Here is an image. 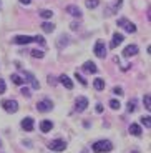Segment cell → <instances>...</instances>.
Returning a JSON list of instances; mask_svg holds the SVG:
<instances>
[{"mask_svg": "<svg viewBox=\"0 0 151 153\" xmlns=\"http://www.w3.org/2000/svg\"><path fill=\"white\" fill-rule=\"evenodd\" d=\"M32 42H33V37H28V35H17V37H13V43H17V45H28Z\"/></svg>", "mask_w": 151, "mask_h": 153, "instance_id": "8", "label": "cell"}, {"mask_svg": "<svg viewBox=\"0 0 151 153\" xmlns=\"http://www.w3.org/2000/svg\"><path fill=\"white\" fill-rule=\"evenodd\" d=\"M40 17H42V19H52L53 17V12L52 10H40Z\"/></svg>", "mask_w": 151, "mask_h": 153, "instance_id": "21", "label": "cell"}, {"mask_svg": "<svg viewBox=\"0 0 151 153\" xmlns=\"http://www.w3.org/2000/svg\"><path fill=\"white\" fill-rule=\"evenodd\" d=\"M81 68H83L87 73H98V67L95 65L93 62H85Z\"/></svg>", "mask_w": 151, "mask_h": 153, "instance_id": "12", "label": "cell"}, {"mask_svg": "<svg viewBox=\"0 0 151 153\" xmlns=\"http://www.w3.org/2000/svg\"><path fill=\"white\" fill-rule=\"evenodd\" d=\"M58 80H60V83L63 85V87H67L68 90H72V88H73V82L70 80V78H68V76L65 75V73H61V75L58 76Z\"/></svg>", "mask_w": 151, "mask_h": 153, "instance_id": "14", "label": "cell"}, {"mask_svg": "<svg viewBox=\"0 0 151 153\" xmlns=\"http://www.w3.org/2000/svg\"><path fill=\"white\" fill-rule=\"evenodd\" d=\"M33 42L40 43V45H47V42H45V38H43L42 35H37V37H33Z\"/></svg>", "mask_w": 151, "mask_h": 153, "instance_id": "27", "label": "cell"}, {"mask_svg": "<svg viewBox=\"0 0 151 153\" xmlns=\"http://www.w3.org/2000/svg\"><path fill=\"white\" fill-rule=\"evenodd\" d=\"M10 78H12V82H13L15 85H23V83H25V80H23V78H22L20 75H17V73H13V75H12Z\"/></svg>", "mask_w": 151, "mask_h": 153, "instance_id": "20", "label": "cell"}, {"mask_svg": "<svg viewBox=\"0 0 151 153\" xmlns=\"http://www.w3.org/2000/svg\"><path fill=\"white\" fill-rule=\"evenodd\" d=\"M83 153H87V152H83Z\"/></svg>", "mask_w": 151, "mask_h": 153, "instance_id": "37", "label": "cell"}, {"mask_svg": "<svg viewBox=\"0 0 151 153\" xmlns=\"http://www.w3.org/2000/svg\"><path fill=\"white\" fill-rule=\"evenodd\" d=\"M20 4L22 5H30V0H20Z\"/></svg>", "mask_w": 151, "mask_h": 153, "instance_id": "34", "label": "cell"}, {"mask_svg": "<svg viewBox=\"0 0 151 153\" xmlns=\"http://www.w3.org/2000/svg\"><path fill=\"white\" fill-rule=\"evenodd\" d=\"M48 83H55V78L52 75H48Z\"/></svg>", "mask_w": 151, "mask_h": 153, "instance_id": "35", "label": "cell"}, {"mask_svg": "<svg viewBox=\"0 0 151 153\" xmlns=\"http://www.w3.org/2000/svg\"><path fill=\"white\" fill-rule=\"evenodd\" d=\"M5 90H7V85H5V82L2 80V78H0V95H2V93H4Z\"/></svg>", "mask_w": 151, "mask_h": 153, "instance_id": "29", "label": "cell"}, {"mask_svg": "<svg viewBox=\"0 0 151 153\" xmlns=\"http://www.w3.org/2000/svg\"><path fill=\"white\" fill-rule=\"evenodd\" d=\"M113 93H115V95H123V90H121L120 87H115L113 88Z\"/></svg>", "mask_w": 151, "mask_h": 153, "instance_id": "32", "label": "cell"}, {"mask_svg": "<svg viewBox=\"0 0 151 153\" xmlns=\"http://www.w3.org/2000/svg\"><path fill=\"white\" fill-rule=\"evenodd\" d=\"M123 40H125V35L120 33V32H116V33L113 35V38H111V43H110V47H111V48H116V47L120 45L121 42H123Z\"/></svg>", "mask_w": 151, "mask_h": 153, "instance_id": "11", "label": "cell"}, {"mask_svg": "<svg viewBox=\"0 0 151 153\" xmlns=\"http://www.w3.org/2000/svg\"><path fill=\"white\" fill-rule=\"evenodd\" d=\"M128 130H130V133L135 135V137H141V133H143V130H141V125H138V123H131Z\"/></svg>", "mask_w": 151, "mask_h": 153, "instance_id": "15", "label": "cell"}, {"mask_svg": "<svg viewBox=\"0 0 151 153\" xmlns=\"http://www.w3.org/2000/svg\"><path fill=\"white\" fill-rule=\"evenodd\" d=\"M0 148H2V140H0Z\"/></svg>", "mask_w": 151, "mask_h": 153, "instance_id": "36", "label": "cell"}, {"mask_svg": "<svg viewBox=\"0 0 151 153\" xmlns=\"http://www.w3.org/2000/svg\"><path fill=\"white\" fill-rule=\"evenodd\" d=\"M52 128H53V123L50 122V120H43V122L40 123V130H42L43 133H48Z\"/></svg>", "mask_w": 151, "mask_h": 153, "instance_id": "17", "label": "cell"}, {"mask_svg": "<svg viewBox=\"0 0 151 153\" xmlns=\"http://www.w3.org/2000/svg\"><path fill=\"white\" fill-rule=\"evenodd\" d=\"M138 52H140V48H138V45H135V43H131V45H128L125 50H123V55L130 58V57H135V55L138 53Z\"/></svg>", "mask_w": 151, "mask_h": 153, "instance_id": "10", "label": "cell"}, {"mask_svg": "<svg viewBox=\"0 0 151 153\" xmlns=\"http://www.w3.org/2000/svg\"><path fill=\"white\" fill-rule=\"evenodd\" d=\"M116 25L120 28H125L128 33H135V32H136V25H135V23H131L128 19H118L116 20Z\"/></svg>", "mask_w": 151, "mask_h": 153, "instance_id": "2", "label": "cell"}, {"mask_svg": "<svg viewBox=\"0 0 151 153\" xmlns=\"http://www.w3.org/2000/svg\"><path fill=\"white\" fill-rule=\"evenodd\" d=\"M48 148L52 150V152H63V150L67 148V142H63V140H60V138L52 140V142L48 143Z\"/></svg>", "mask_w": 151, "mask_h": 153, "instance_id": "6", "label": "cell"}, {"mask_svg": "<svg viewBox=\"0 0 151 153\" xmlns=\"http://www.w3.org/2000/svg\"><path fill=\"white\" fill-rule=\"evenodd\" d=\"M96 111H98V113H101V111H103V105H96Z\"/></svg>", "mask_w": 151, "mask_h": 153, "instance_id": "33", "label": "cell"}, {"mask_svg": "<svg viewBox=\"0 0 151 153\" xmlns=\"http://www.w3.org/2000/svg\"><path fill=\"white\" fill-rule=\"evenodd\" d=\"M42 30L47 32V33H52L55 30V23H50V22H43L42 23Z\"/></svg>", "mask_w": 151, "mask_h": 153, "instance_id": "19", "label": "cell"}, {"mask_svg": "<svg viewBox=\"0 0 151 153\" xmlns=\"http://www.w3.org/2000/svg\"><path fill=\"white\" fill-rule=\"evenodd\" d=\"M143 103H144V107H146V110H150V108H151V103H150V95H144Z\"/></svg>", "mask_w": 151, "mask_h": 153, "instance_id": "28", "label": "cell"}, {"mask_svg": "<svg viewBox=\"0 0 151 153\" xmlns=\"http://www.w3.org/2000/svg\"><path fill=\"white\" fill-rule=\"evenodd\" d=\"M87 107H88V98H87V97H76V100H75L76 111H85V110H87Z\"/></svg>", "mask_w": 151, "mask_h": 153, "instance_id": "7", "label": "cell"}, {"mask_svg": "<svg viewBox=\"0 0 151 153\" xmlns=\"http://www.w3.org/2000/svg\"><path fill=\"white\" fill-rule=\"evenodd\" d=\"M135 107H136L135 102H128V111H130V113H133V111H135Z\"/></svg>", "mask_w": 151, "mask_h": 153, "instance_id": "30", "label": "cell"}, {"mask_svg": "<svg viewBox=\"0 0 151 153\" xmlns=\"http://www.w3.org/2000/svg\"><path fill=\"white\" fill-rule=\"evenodd\" d=\"M75 78H76V80H78V82H80V83H81V85H83V87H87V85H88V82L85 80V78H83V76H81V75H80L78 72L75 73Z\"/></svg>", "mask_w": 151, "mask_h": 153, "instance_id": "26", "label": "cell"}, {"mask_svg": "<svg viewBox=\"0 0 151 153\" xmlns=\"http://www.w3.org/2000/svg\"><path fill=\"white\" fill-rule=\"evenodd\" d=\"M91 150L95 153H108L113 150V143L110 142V140H98V142H95L91 145Z\"/></svg>", "mask_w": 151, "mask_h": 153, "instance_id": "1", "label": "cell"}, {"mask_svg": "<svg viewBox=\"0 0 151 153\" xmlns=\"http://www.w3.org/2000/svg\"><path fill=\"white\" fill-rule=\"evenodd\" d=\"M141 123H143L146 128H150V126H151V118L148 117V115H146V117H141Z\"/></svg>", "mask_w": 151, "mask_h": 153, "instance_id": "25", "label": "cell"}, {"mask_svg": "<svg viewBox=\"0 0 151 153\" xmlns=\"http://www.w3.org/2000/svg\"><path fill=\"white\" fill-rule=\"evenodd\" d=\"M100 5V0H87V7L88 8H96Z\"/></svg>", "mask_w": 151, "mask_h": 153, "instance_id": "23", "label": "cell"}, {"mask_svg": "<svg viewBox=\"0 0 151 153\" xmlns=\"http://www.w3.org/2000/svg\"><path fill=\"white\" fill-rule=\"evenodd\" d=\"M20 125H22V128L25 131H32V130H33V125H35V120L32 118V117H27V118L22 120V123H20Z\"/></svg>", "mask_w": 151, "mask_h": 153, "instance_id": "9", "label": "cell"}, {"mask_svg": "<svg viewBox=\"0 0 151 153\" xmlns=\"http://www.w3.org/2000/svg\"><path fill=\"white\" fill-rule=\"evenodd\" d=\"M37 110L42 111V113H47V111H52L53 110V102L50 98H43L37 103Z\"/></svg>", "mask_w": 151, "mask_h": 153, "instance_id": "3", "label": "cell"}, {"mask_svg": "<svg viewBox=\"0 0 151 153\" xmlns=\"http://www.w3.org/2000/svg\"><path fill=\"white\" fill-rule=\"evenodd\" d=\"M20 92H22V95H25V97H30V90H28L27 87H22V90H20Z\"/></svg>", "mask_w": 151, "mask_h": 153, "instance_id": "31", "label": "cell"}, {"mask_svg": "<svg viewBox=\"0 0 151 153\" xmlns=\"http://www.w3.org/2000/svg\"><path fill=\"white\" fill-rule=\"evenodd\" d=\"M106 47H105V42L103 40H96V43H95V55L98 58H106Z\"/></svg>", "mask_w": 151, "mask_h": 153, "instance_id": "5", "label": "cell"}, {"mask_svg": "<svg viewBox=\"0 0 151 153\" xmlns=\"http://www.w3.org/2000/svg\"><path fill=\"white\" fill-rule=\"evenodd\" d=\"M67 12H68V13H72L73 17H76V19H80V17L83 15V13H81V10H80L78 7H75V5H68Z\"/></svg>", "mask_w": 151, "mask_h": 153, "instance_id": "16", "label": "cell"}, {"mask_svg": "<svg viewBox=\"0 0 151 153\" xmlns=\"http://www.w3.org/2000/svg\"><path fill=\"white\" fill-rule=\"evenodd\" d=\"M25 80H28V82H30L32 88H35V90H38V88H40V83H38V80L35 78L33 75H32L30 72H25Z\"/></svg>", "mask_w": 151, "mask_h": 153, "instance_id": "13", "label": "cell"}, {"mask_svg": "<svg viewBox=\"0 0 151 153\" xmlns=\"http://www.w3.org/2000/svg\"><path fill=\"white\" fill-rule=\"evenodd\" d=\"M93 88H95V90H98V92L105 90V80H101V78H96V80L93 82Z\"/></svg>", "mask_w": 151, "mask_h": 153, "instance_id": "18", "label": "cell"}, {"mask_svg": "<svg viewBox=\"0 0 151 153\" xmlns=\"http://www.w3.org/2000/svg\"><path fill=\"white\" fill-rule=\"evenodd\" d=\"M2 108L7 113H15L19 110V103H17L15 100H2Z\"/></svg>", "mask_w": 151, "mask_h": 153, "instance_id": "4", "label": "cell"}, {"mask_svg": "<svg viewBox=\"0 0 151 153\" xmlns=\"http://www.w3.org/2000/svg\"><path fill=\"white\" fill-rule=\"evenodd\" d=\"M121 103H120V100H110V108H113V110H120Z\"/></svg>", "mask_w": 151, "mask_h": 153, "instance_id": "22", "label": "cell"}, {"mask_svg": "<svg viewBox=\"0 0 151 153\" xmlns=\"http://www.w3.org/2000/svg\"><path fill=\"white\" fill-rule=\"evenodd\" d=\"M32 57H33V58H43V57H45V53H43L42 50H32Z\"/></svg>", "mask_w": 151, "mask_h": 153, "instance_id": "24", "label": "cell"}]
</instances>
